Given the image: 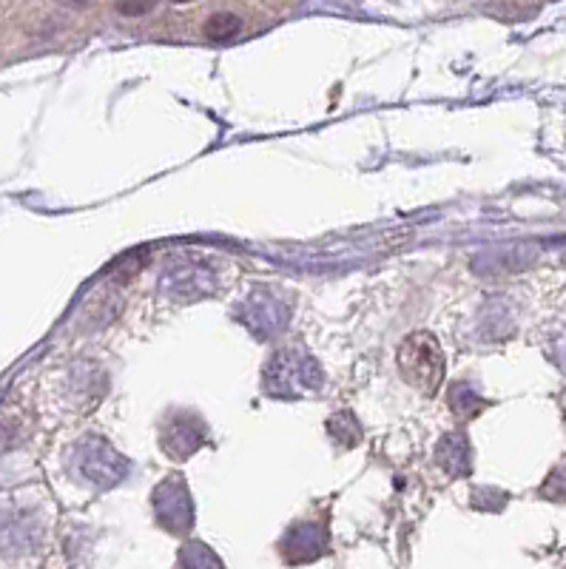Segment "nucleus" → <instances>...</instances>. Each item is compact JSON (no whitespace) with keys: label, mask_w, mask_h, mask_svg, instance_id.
<instances>
[{"label":"nucleus","mask_w":566,"mask_h":569,"mask_svg":"<svg viewBox=\"0 0 566 569\" xmlns=\"http://www.w3.org/2000/svg\"><path fill=\"white\" fill-rule=\"evenodd\" d=\"M242 29V20L234 18V15H217V18L208 20V29H205V35L211 37V40H228V37H234Z\"/></svg>","instance_id":"f257e3e1"}]
</instances>
